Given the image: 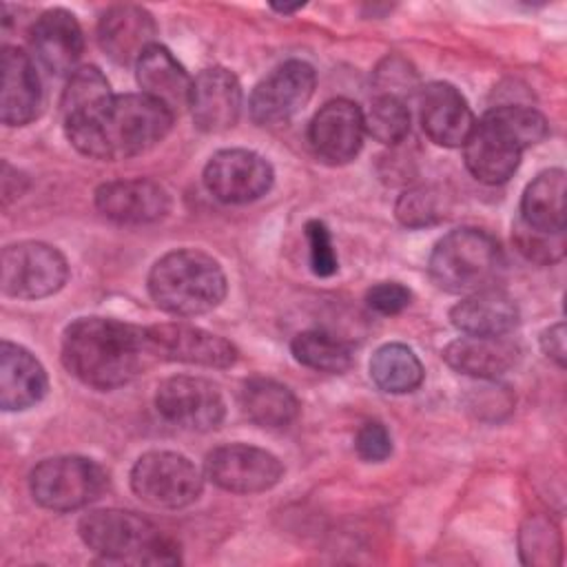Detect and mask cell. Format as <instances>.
<instances>
[{
	"mask_svg": "<svg viewBox=\"0 0 567 567\" xmlns=\"http://www.w3.org/2000/svg\"><path fill=\"white\" fill-rule=\"evenodd\" d=\"M175 113L140 93L109 95L95 106L64 120L66 140L86 157L115 162L142 155L162 142Z\"/></svg>",
	"mask_w": 567,
	"mask_h": 567,
	"instance_id": "cell-1",
	"label": "cell"
},
{
	"mask_svg": "<svg viewBox=\"0 0 567 567\" xmlns=\"http://www.w3.org/2000/svg\"><path fill=\"white\" fill-rule=\"evenodd\" d=\"M155 361L146 328L106 317H80L62 334V363L80 383L115 390Z\"/></svg>",
	"mask_w": 567,
	"mask_h": 567,
	"instance_id": "cell-2",
	"label": "cell"
},
{
	"mask_svg": "<svg viewBox=\"0 0 567 567\" xmlns=\"http://www.w3.org/2000/svg\"><path fill=\"white\" fill-rule=\"evenodd\" d=\"M547 120L532 106H494L463 144L467 171L483 184L507 182L520 164L525 148L547 137Z\"/></svg>",
	"mask_w": 567,
	"mask_h": 567,
	"instance_id": "cell-3",
	"label": "cell"
},
{
	"mask_svg": "<svg viewBox=\"0 0 567 567\" xmlns=\"http://www.w3.org/2000/svg\"><path fill=\"white\" fill-rule=\"evenodd\" d=\"M226 288V275L217 259L197 248L171 250L148 272L151 299L175 317L210 312L224 301Z\"/></svg>",
	"mask_w": 567,
	"mask_h": 567,
	"instance_id": "cell-4",
	"label": "cell"
},
{
	"mask_svg": "<svg viewBox=\"0 0 567 567\" xmlns=\"http://www.w3.org/2000/svg\"><path fill=\"white\" fill-rule=\"evenodd\" d=\"M78 532L84 545L106 560L144 565L179 563L173 538L135 512L93 509L80 518Z\"/></svg>",
	"mask_w": 567,
	"mask_h": 567,
	"instance_id": "cell-5",
	"label": "cell"
},
{
	"mask_svg": "<svg viewBox=\"0 0 567 567\" xmlns=\"http://www.w3.org/2000/svg\"><path fill=\"white\" fill-rule=\"evenodd\" d=\"M503 266L498 241L481 228H454L430 255V277L447 292L472 295L489 288Z\"/></svg>",
	"mask_w": 567,
	"mask_h": 567,
	"instance_id": "cell-6",
	"label": "cell"
},
{
	"mask_svg": "<svg viewBox=\"0 0 567 567\" xmlns=\"http://www.w3.org/2000/svg\"><path fill=\"white\" fill-rule=\"evenodd\" d=\"M109 487V476L100 463L86 456H51L40 461L29 489L38 505L53 512H73L97 501Z\"/></svg>",
	"mask_w": 567,
	"mask_h": 567,
	"instance_id": "cell-7",
	"label": "cell"
},
{
	"mask_svg": "<svg viewBox=\"0 0 567 567\" xmlns=\"http://www.w3.org/2000/svg\"><path fill=\"white\" fill-rule=\"evenodd\" d=\"M131 489L151 507L179 509L199 498L204 478L195 463L184 454L151 450L133 465Z\"/></svg>",
	"mask_w": 567,
	"mask_h": 567,
	"instance_id": "cell-8",
	"label": "cell"
},
{
	"mask_svg": "<svg viewBox=\"0 0 567 567\" xmlns=\"http://www.w3.org/2000/svg\"><path fill=\"white\" fill-rule=\"evenodd\" d=\"M2 292L16 299L55 295L69 277L64 255L44 241H18L2 248Z\"/></svg>",
	"mask_w": 567,
	"mask_h": 567,
	"instance_id": "cell-9",
	"label": "cell"
},
{
	"mask_svg": "<svg viewBox=\"0 0 567 567\" xmlns=\"http://www.w3.org/2000/svg\"><path fill=\"white\" fill-rule=\"evenodd\" d=\"M315 69L303 60H288L272 69L250 93V120L259 126H279L292 120L312 97Z\"/></svg>",
	"mask_w": 567,
	"mask_h": 567,
	"instance_id": "cell-10",
	"label": "cell"
},
{
	"mask_svg": "<svg viewBox=\"0 0 567 567\" xmlns=\"http://www.w3.org/2000/svg\"><path fill=\"white\" fill-rule=\"evenodd\" d=\"M275 173L266 157L248 148H224L204 166V186L224 204H248L264 197Z\"/></svg>",
	"mask_w": 567,
	"mask_h": 567,
	"instance_id": "cell-11",
	"label": "cell"
},
{
	"mask_svg": "<svg viewBox=\"0 0 567 567\" xmlns=\"http://www.w3.org/2000/svg\"><path fill=\"white\" fill-rule=\"evenodd\" d=\"M157 412L173 425L193 432L215 430L226 414L219 388L204 377L177 374L157 385Z\"/></svg>",
	"mask_w": 567,
	"mask_h": 567,
	"instance_id": "cell-12",
	"label": "cell"
},
{
	"mask_svg": "<svg viewBox=\"0 0 567 567\" xmlns=\"http://www.w3.org/2000/svg\"><path fill=\"white\" fill-rule=\"evenodd\" d=\"M204 470L219 489L233 494L266 492L284 476V465L275 454L246 443L215 447L206 456Z\"/></svg>",
	"mask_w": 567,
	"mask_h": 567,
	"instance_id": "cell-13",
	"label": "cell"
},
{
	"mask_svg": "<svg viewBox=\"0 0 567 567\" xmlns=\"http://www.w3.org/2000/svg\"><path fill=\"white\" fill-rule=\"evenodd\" d=\"M146 341L155 359L204 368H228L237 361V348L204 328L190 323L146 326Z\"/></svg>",
	"mask_w": 567,
	"mask_h": 567,
	"instance_id": "cell-14",
	"label": "cell"
},
{
	"mask_svg": "<svg viewBox=\"0 0 567 567\" xmlns=\"http://www.w3.org/2000/svg\"><path fill=\"white\" fill-rule=\"evenodd\" d=\"M363 111L337 97L326 102L310 120L308 142L315 155L328 164H348L357 157L363 142Z\"/></svg>",
	"mask_w": 567,
	"mask_h": 567,
	"instance_id": "cell-15",
	"label": "cell"
},
{
	"mask_svg": "<svg viewBox=\"0 0 567 567\" xmlns=\"http://www.w3.org/2000/svg\"><path fill=\"white\" fill-rule=\"evenodd\" d=\"M95 208L115 224L142 226L166 217L171 197L164 186L146 177L113 179L97 186Z\"/></svg>",
	"mask_w": 567,
	"mask_h": 567,
	"instance_id": "cell-16",
	"label": "cell"
},
{
	"mask_svg": "<svg viewBox=\"0 0 567 567\" xmlns=\"http://www.w3.org/2000/svg\"><path fill=\"white\" fill-rule=\"evenodd\" d=\"M188 109L195 126L204 133H221L233 128L241 111L239 80L224 66L204 69L193 80Z\"/></svg>",
	"mask_w": 567,
	"mask_h": 567,
	"instance_id": "cell-17",
	"label": "cell"
},
{
	"mask_svg": "<svg viewBox=\"0 0 567 567\" xmlns=\"http://www.w3.org/2000/svg\"><path fill=\"white\" fill-rule=\"evenodd\" d=\"M421 126L439 146H463L474 128L467 100L450 82H432L421 91Z\"/></svg>",
	"mask_w": 567,
	"mask_h": 567,
	"instance_id": "cell-18",
	"label": "cell"
},
{
	"mask_svg": "<svg viewBox=\"0 0 567 567\" xmlns=\"http://www.w3.org/2000/svg\"><path fill=\"white\" fill-rule=\"evenodd\" d=\"M155 33L153 16L137 4H115L104 11L97 24L100 49L117 64L137 62L155 44Z\"/></svg>",
	"mask_w": 567,
	"mask_h": 567,
	"instance_id": "cell-19",
	"label": "cell"
},
{
	"mask_svg": "<svg viewBox=\"0 0 567 567\" xmlns=\"http://www.w3.org/2000/svg\"><path fill=\"white\" fill-rule=\"evenodd\" d=\"M29 40L35 58L55 75L73 73L84 51V35L75 16L60 7L44 11L33 22Z\"/></svg>",
	"mask_w": 567,
	"mask_h": 567,
	"instance_id": "cell-20",
	"label": "cell"
},
{
	"mask_svg": "<svg viewBox=\"0 0 567 567\" xmlns=\"http://www.w3.org/2000/svg\"><path fill=\"white\" fill-rule=\"evenodd\" d=\"M518 354V346L507 334H463L445 346L443 361L458 374L494 381L514 368Z\"/></svg>",
	"mask_w": 567,
	"mask_h": 567,
	"instance_id": "cell-21",
	"label": "cell"
},
{
	"mask_svg": "<svg viewBox=\"0 0 567 567\" xmlns=\"http://www.w3.org/2000/svg\"><path fill=\"white\" fill-rule=\"evenodd\" d=\"M42 106V86L33 60L18 47L2 49L0 120L7 126L33 122Z\"/></svg>",
	"mask_w": 567,
	"mask_h": 567,
	"instance_id": "cell-22",
	"label": "cell"
},
{
	"mask_svg": "<svg viewBox=\"0 0 567 567\" xmlns=\"http://www.w3.org/2000/svg\"><path fill=\"white\" fill-rule=\"evenodd\" d=\"M49 379L42 363L22 346H0V405L7 412L27 410L44 399Z\"/></svg>",
	"mask_w": 567,
	"mask_h": 567,
	"instance_id": "cell-23",
	"label": "cell"
},
{
	"mask_svg": "<svg viewBox=\"0 0 567 567\" xmlns=\"http://www.w3.org/2000/svg\"><path fill=\"white\" fill-rule=\"evenodd\" d=\"M135 75L142 93L162 102L168 111L177 113L188 106L193 80L166 47L151 44L135 62Z\"/></svg>",
	"mask_w": 567,
	"mask_h": 567,
	"instance_id": "cell-24",
	"label": "cell"
},
{
	"mask_svg": "<svg viewBox=\"0 0 567 567\" xmlns=\"http://www.w3.org/2000/svg\"><path fill=\"white\" fill-rule=\"evenodd\" d=\"M450 321L463 334H509L518 326V306L503 290L485 288L461 299L450 310Z\"/></svg>",
	"mask_w": 567,
	"mask_h": 567,
	"instance_id": "cell-25",
	"label": "cell"
},
{
	"mask_svg": "<svg viewBox=\"0 0 567 567\" xmlns=\"http://www.w3.org/2000/svg\"><path fill=\"white\" fill-rule=\"evenodd\" d=\"M239 405L248 421L259 427L281 430L299 416V401L295 392L268 377H250L239 392Z\"/></svg>",
	"mask_w": 567,
	"mask_h": 567,
	"instance_id": "cell-26",
	"label": "cell"
},
{
	"mask_svg": "<svg viewBox=\"0 0 567 567\" xmlns=\"http://www.w3.org/2000/svg\"><path fill=\"white\" fill-rule=\"evenodd\" d=\"M520 224L540 233H565V171L538 173L520 197Z\"/></svg>",
	"mask_w": 567,
	"mask_h": 567,
	"instance_id": "cell-27",
	"label": "cell"
},
{
	"mask_svg": "<svg viewBox=\"0 0 567 567\" xmlns=\"http://www.w3.org/2000/svg\"><path fill=\"white\" fill-rule=\"evenodd\" d=\"M370 379L388 394H408L423 383V365L412 348L385 343L370 359Z\"/></svg>",
	"mask_w": 567,
	"mask_h": 567,
	"instance_id": "cell-28",
	"label": "cell"
},
{
	"mask_svg": "<svg viewBox=\"0 0 567 567\" xmlns=\"http://www.w3.org/2000/svg\"><path fill=\"white\" fill-rule=\"evenodd\" d=\"M292 357L317 372L341 374L352 365V348L323 330H303L290 343Z\"/></svg>",
	"mask_w": 567,
	"mask_h": 567,
	"instance_id": "cell-29",
	"label": "cell"
},
{
	"mask_svg": "<svg viewBox=\"0 0 567 567\" xmlns=\"http://www.w3.org/2000/svg\"><path fill=\"white\" fill-rule=\"evenodd\" d=\"M363 131L385 144H399L410 133V109L396 93H381L363 111Z\"/></svg>",
	"mask_w": 567,
	"mask_h": 567,
	"instance_id": "cell-30",
	"label": "cell"
},
{
	"mask_svg": "<svg viewBox=\"0 0 567 567\" xmlns=\"http://www.w3.org/2000/svg\"><path fill=\"white\" fill-rule=\"evenodd\" d=\"M109 95L113 93L104 73L97 66H80L69 75V82L62 91V100H60L62 117L66 120L75 113H82L95 106L97 102L106 100Z\"/></svg>",
	"mask_w": 567,
	"mask_h": 567,
	"instance_id": "cell-31",
	"label": "cell"
},
{
	"mask_svg": "<svg viewBox=\"0 0 567 567\" xmlns=\"http://www.w3.org/2000/svg\"><path fill=\"white\" fill-rule=\"evenodd\" d=\"M520 558L527 565L560 563V536L547 518H529L520 529Z\"/></svg>",
	"mask_w": 567,
	"mask_h": 567,
	"instance_id": "cell-32",
	"label": "cell"
},
{
	"mask_svg": "<svg viewBox=\"0 0 567 567\" xmlns=\"http://www.w3.org/2000/svg\"><path fill=\"white\" fill-rule=\"evenodd\" d=\"M514 239L518 250L527 259L538 264H554L565 255V233L551 235V233H540V230L527 228L525 224H518Z\"/></svg>",
	"mask_w": 567,
	"mask_h": 567,
	"instance_id": "cell-33",
	"label": "cell"
},
{
	"mask_svg": "<svg viewBox=\"0 0 567 567\" xmlns=\"http://www.w3.org/2000/svg\"><path fill=\"white\" fill-rule=\"evenodd\" d=\"M396 217L401 224L410 228L430 226L441 219L439 197L430 188H412L405 190L396 202Z\"/></svg>",
	"mask_w": 567,
	"mask_h": 567,
	"instance_id": "cell-34",
	"label": "cell"
},
{
	"mask_svg": "<svg viewBox=\"0 0 567 567\" xmlns=\"http://www.w3.org/2000/svg\"><path fill=\"white\" fill-rule=\"evenodd\" d=\"M303 230H306V239H308V248H310L312 272L317 277H332L339 268V259L332 248V237H330L328 226L319 219H310Z\"/></svg>",
	"mask_w": 567,
	"mask_h": 567,
	"instance_id": "cell-35",
	"label": "cell"
},
{
	"mask_svg": "<svg viewBox=\"0 0 567 567\" xmlns=\"http://www.w3.org/2000/svg\"><path fill=\"white\" fill-rule=\"evenodd\" d=\"M354 450L365 463H381L392 454V436L379 421H368L354 436Z\"/></svg>",
	"mask_w": 567,
	"mask_h": 567,
	"instance_id": "cell-36",
	"label": "cell"
},
{
	"mask_svg": "<svg viewBox=\"0 0 567 567\" xmlns=\"http://www.w3.org/2000/svg\"><path fill=\"white\" fill-rule=\"evenodd\" d=\"M410 299L412 292L399 281H381L365 292L368 308L379 315H399L410 306Z\"/></svg>",
	"mask_w": 567,
	"mask_h": 567,
	"instance_id": "cell-37",
	"label": "cell"
},
{
	"mask_svg": "<svg viewBox=\"0 0 567 567\" xmlns=\"http://www.w3.org/2000/svg\"><path fill=\"white\" fill-rule=\"evenodd\" d=\"M540 350L545 352V357H549L556 365H565L567 359V334H565V323L558 321L549 328L543 330L540 334Z\"/></svg>",
	"mask_w": 567,
	"mask_h": 567,
	"instance_id": "cell-38",
	"label": "cell"
},
{
	"mask_svg": "<svg viewBox=\"0 0 567 567\" xmlns=\"http://www.w3.org/2000/svg\"><path fill=\"white\" fill-rule=\"evenodd\" d=\"M303 4H272V9L275 11H279V13H295V11H299Z\"/></svg>",
	"mask_w": 567,
	"mask_h": 567,
	"instance_id": "cell-39",
	"label": "cell"
}]
</instances>
